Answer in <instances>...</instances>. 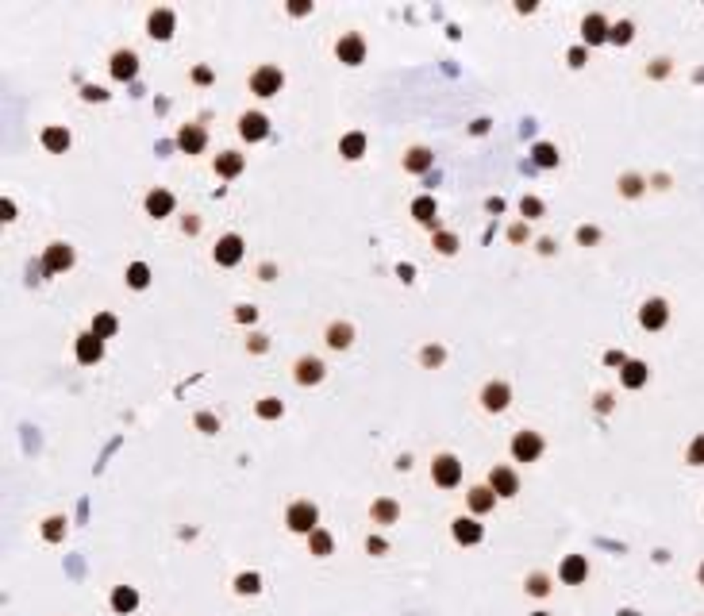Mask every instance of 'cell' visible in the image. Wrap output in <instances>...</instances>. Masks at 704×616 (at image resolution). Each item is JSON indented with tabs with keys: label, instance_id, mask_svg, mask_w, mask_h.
<instances>
[{
	"label": "cell",
	"instance_id": "cell-1",
	"mask_svg": "<svg viewBox=\"0 0 704 616\" xmlns=\"http://www.w3.org/2000/svg\"><path fill=\"white\" fill-rule=\"evenodd\" d=\"M285 528L289 532H297V536H312L320 528V508H316V501H293L289 508H285Z\"/></svg>",
	"mask_w": 704,
	"mask_h": 616
},
{
	"label": "cell",
	"instance_id": "cell-2",
	"mask_svg": "<svg viewBox=\"0 0 704 616\" xmlns=\"http://www.w3.org/2000/svg\"><path fill=\"white\" fill-rule=\"evenodd\" d=\"M281 89H285L281 66L266 62V66H258V70L251 73V93H254V97H273V93H281Z\"/></svg>",
	"mask_w": 704,
	"mask_h": 616
},
{
	"label": "cell",
	"instance_id": "cell-3",
	"mask_svg": "<svg viewBox=\"0 0 704 616\" xmlns=\"http://www.w3.org/2000/svg\"><path fill=\"white\" fill-rule=\"evenodd\" d=\"M543 435L539 432H531V428H520L516 435H512V459L516 462H535L539 454H543Z\"/></svg>",
	"mask_w": 704,
	"mask_h": 616
},
{
	"label": "cell",
	"instance_id": "cell-4",
	"mask_svg": "<svg viewBox=\"0 0 704 616\" xmlns=\"http://www.w3.org/2000/svg\"><path fill=\"white\" fill-rule=\"evenodd\" d=\"M335 58L342 66H362L366 62V39L358 31H342L335 39Z\"/></svg>",
	"mask_w": 704,
	"mask_h": 616
},
{
	"label": "cell",
	"instance_id": "cell-5",
	"mask_svg": "<svg viewBox=\"0 0 704 616\" xmlns=\"http://www.w3.org/2000/svg\"><path fill=\"white\" fill-rule=\"evenodd\" d=\"M431 481L443 489H454L462 481V462L454 454H435L431 459Z\"/></svg>",
	"mask_w": 704,
	"mask_h": 616
},
{
	"label": "cell",
	"instance_id": "cell-6",
	"mask_svg": "<svg viewBox=\"0 0 704 616\" xmlns=\"http://www.w3.org/2000/svg\"><path fill=\"white\" fill-rule=\"evenodd\" d=\"M478 401H481V409H485V412H504V409L512 404V385H508V382H497V377H493V382H485V385H481V397H478Z\"/></svg>",
	"mask_w": 704,
	"mask_h": 616
},
{
	"label": "cell",
	"instance_id": "cell-7",
	"mask_svg": "<svg viewBox=\"0 0 704 616\" xmlns=\"http://www.w3.org/2000/svg\"><path fill=\"white\" fill-rule=\"evenodd\" d=\"M323 374H327V366H323V358H316V355H300L297 362H293V382L297 385H320Z\"/></svg>",
	"mask_w": 704,
	"mask_h": 616
},
{
	"label": "cell",
	"instance_id": "cell-8",
	"mask_svg": "<svg viewBox=\"0 0 704 616\" xmlns=\"http://www.w3.org/2000/svg\"><path fill=\"white\" fill-rule=\"evenodd\" d=\"M485 486L497 493V497H516V493H520V474L512 470V466H493Z\"/></svg>",
	"mask_w": 704,
	"mask_h": 616
},
{
	"label": "cell",
	"instance_id": "cell-9",
	"mask_svg": "<svg viewBox=\"0 0 704 616\" xmlns=\"http://www.w3.org/2000/svg\"><path fill=\"white\" fill-rule=\"evenodd\" d=\"M212 259L220 262V266H239V262H243V235H235V231L220 235V243H216Z\"/></svg>",
	"mask_w": 704,
	"mask_h": 616
},
{
	"label": "cell",
	"instance_id": "cell-10",
	"mask_svg": "<svg viewBox=\"0 0 704 616\" xmlns=\"http://www.w3.org/2000/svg\"><path fill=\"white\" fill-rule=\"evenodd\" d=\"M174 27H177L174 8H150V16H147V35L150 39H169Z\"/></svg>",
	"mask_w": 704,
	"mask_h": 616
},
{
	"label": "cell",
	"instance_id": "cell-11",
	"mask_svg": "<svg viewBox=\"0 0 704 616\" xmlns=\"http://www.w3.org/2000/svg\"><path fill=\"white\" fill-rule=\"evenodd\" d=\"M451 536L458 539L462 547H473V543L485 539V528L478 524V516H454L451 520Z\"/></svg>",
	"mask_w": 704,
	"mask_h": 616
},
{
	"label": "cell",
	"instance_id": "cell-12",
	"mask_svg": "<svg viewBox=\"0 0 704 616\" xmlns=\"http://www.w3.org/2000/svg\"><path fill=\"white\" fill-rule=\"evenodd\" d=\"M666 320H670V305H666L662 297H651V301H643V308H639V324H643L646 331H658V328H666Z\"/></svg>",
	"mask_w": 704,
	"mask_h": 616
},
{
	"label": "cell",
	"instance_id": "cell-13",
	"mask_svg": "<svg viewBox=\"0 0 704 616\" xmlns=\"http://www.w3.org/2000/svg\"><path fill=\"white\" fill-rule=\"evenodd\" d=\"M239 135L246 139V143H258V139L270 135V120H266V112H243L239 116Z\"/></svg>",
	"mask_w": 704,
	"mask_h": 616
},
{
	"label": "cell",
	"instance_id": "cell-14",
	"mask_svg": "<svg viewBox=\"0 0 704 616\" xmlns=\"http://www.w3.org/2000/svg\"><path fill=\"white\" fill-rule=\"evenodd\" d=\"M70 266H73V246L70 243H51L46 246V254H43V270L46 273H62Z\"/></svg>",
	"mask_w": 704,
	"mask_h": 616
},
{
	"label": "cell",
	"instance_id": "cell-15",
	"mask_svg": "<svg viewBox=\"0 0 704 616\" xmlns=\"http://www.w3.org/2000/svg\"><path fill=\"white\" fill-rule=\"evenodd\" d=\"M108 70H112V78H116V81H131L139 73V54L135 51H112Z\"/></svg>",
	"mask_w": 704,
	"mask_h": 616
},
{
	"label": "cell",
	"instance_id": "cell-16",
	"mask_svg": "<svg viewBox=\"0 0 704 616\" xmlns=\"http://www.w3.org/2000/svg\"><path fill=\"white\" fill-rule=\"evenodd\" d=\"M73 350H78V362L93 366V362H100V358H104V339L93 335V331H81L78 343H73Z\"/></svg>",
	"mask_w": 704,
	"mask_h": 616
},
{
	"label": "cell",
	"instance_id": "cell-17",
	"mask_svg": "<svg viewBox=\"0 0 704 616\" xmlns=\"http://www.w3.org/2000/svg\"><path fill=\"white\" fill-rule=\"evenodd\" d=\"M608 35H612V24H608L601 12H589L585 20H582V39H585L589 46H597V43H608Z\"/></svg>",
	"mask_w": 704,
	"mask_h": 616
},
{
	"label": "cell",
	"instance_id": "cell-18",
	"mask_svg": "<svg viewBox=\"0 0 704 616\" xmlns=\"http://www.w3.org/2000/svg\"><path fill=\"white\" fill-rule=\"evenodd\" d=\"M177 147H182L185 155H201V150L208 147V131L201 127V123H185V127L177 131Z\"/></svg>",
	"mask_w": 704,
	"mask_h": 616
},
{
	"label": "cell",
	"instance_id": "cell-19",
	"mask_svg": "<svg viewBox=\"0 0 704 616\" xmlns=\"http://www.w3.org/2000/svg\"><path fill=\"white\" fill-rule=\"evenodd\" d=\"M558 578H562L566 585H582L589 578V558L585 555H566V563L558 566Z\"/></svg>",
	"mask_w": 704,
	"mask_h": 616
},
{
	"label": "cell",
	"instance_id": "cell-20",
	"mask_svg": "<svg viewBox=\"0 0 704 616\" xmlns=\"http://www.w3.org/2000/svg\"><path fill=\"white\" fill-rule=\"evenodd\" d=\"M646 377H651V366L639 362V358H627V362L620 366V382H624V390H643Z\"/></svg>",
	"mask_w": 704,
	"mask_h": 616
},
{
	"label": "cell",
	"instance_id": "cell-21",
	"mask_svg": "<svg viewBox=\"0 0 704 616\" xmlns=\"http://www.w3.org/2000/svg\"><path fill=\"white\" fill-rule=\"evenodd\" d=\"M323 343H327L331 350H347L350 343H354V328L342 324V320H331L327 331H323Z\"/></svg>",
	"mask_w": 704,
	"mask_h": 616
},
{
	"label": "cell",
	"instance_id": "cell-22",
	"mask_svg": "<svg viewBox=\"0 0 704 616\" xmlns=\"http://www.w3.org/2000/svg\"><path fill=\"white\" fill-rule=\"evenodd\" d=\"M369 520H374V524H396V520H401V505H396V501L393 497H377L374 501V505H369Z\"/></svg>",
	"mask_w": 704,
	"mask_h": 616
},
{
	"label": "cell",
	"instance_id": "cell-23",
	"mask_svg": "<svg viewBox=\"0 0 704 616\" xmlns=\"http://www.w3.org/2000/svg\"><path fill=\"white\" fill-rule=\"evenodd\" d=\"M466 505H470L473 516H485L493 505H497V493H493L489 486H473L470 493H466Z\"/></svg>",
	"mask_w": 704,
	"mask_h": 616
},
{
	"label": "cell",
	"instance_id": "cell-24",
	"mask_svg": "<svg viewBox=\"0 0 704 616\" xmlns=\"http://www.w3.org/2000/svg\"><path fill=\"white\" fill-rule=\"evenodd\" d=\"M174 212V193L169 189H150L147 193V216H154V220H162V216Z\"/></svg>",
	"mask_w": 704,
	"mask_h": 616
},
{
	"label": "cell",
	"instance_id": "cell-25",
	"mask_svg": "<svg viewBox=\"0 0 704 616\" xmlns=\"http://www.w3.org/2000/svg\"><path fill=\"white\" fill-rule=\"evenodd\" d=\"M412 216H416V224H424V227H431V231H439V208H435V197H416L412 201Z\"/></svg>",
	"mask_w": 704,
	"mask_h": 616
},
{
	"label": "cell",
	"instance_id": "cell-26",
	"mask_svg": "<svg viewBox=\"0 0 704 616\" xmlns=\"http://www.w3.org/2000/svg\"><path fill=\"white\" fill-rule=\"evenodd\" d=\"M216 174L220 177H239L243 169H246V158L239 155V150H224V155H216Z\"/></svg>",
	"mask_w": 704,
	"mask_h": 616
},
{
	"label": "cell",
	"instance_id": "cell-27",
	"mask_svg": "<svg viewBox=\"0 0 704 616\" xmlns=\"http://www.w3.org/2000/svg\"><path fill=\"white\" fill-rule=\"evenodd\" d=\"M112 609H116L120 616L135 612L139 609V590L135 585H116V590H112Z\"/></svg>",
	"mask_w": 704,
	"mask_h": 616
},
{
	"label": "cell",
	"instance_id": "cell-28",
	"mask_svg": "<svg viewBox=\"0 0 704 616\" xmlns=\"http://www.w3.org/2000/svg\"><path fill=\"white\" fill-rule=\"evenodd\" d=\"M431 166H435V155L427 147H412L404 155V169H408V174H427Z\"/></svg>",
	"mask_w": 704,
	"mask_h": 616
},
{
	"label": "cell",
	"instance_id": "cell-29",
	"mask_svg": "<svg viewBox=\"0 0 704 616\" xmlns=\"http://www.w3.org/2000/svg\"><path fill=\"white\" fill-rule=\"evenodd\" d=\"M339 155L350 158V162H358V158L366 155V135H362V131H350V135H342V139H339Z\"/></svg>",
	"mask_w": 704,
	"mask_h": 616
},
{
	"label": "cell",
	"instance_id": "cell-30",
	"mask_svg": "<svg viewBox=\"0 0 704 616\" xmlns=\"http://www.w3.org/2000/svg\"><path fill=\"white\" fill-rule=\"evenodd\" d=\"M308 551L316 558H327L331 551H335V539H331V532H323V528H316V532L308 536Z\"/></svg>",
	"mask_w": 704,
	"mask_h": 616
},
{
	"label": "cell",
	"instance_id": "cell-31",
	"mask_svg": "<svg viewBox=\"0 0 704 616\" xmlns=\"http://www.w3.org/2000/svg\"><path fill=\"white\" fill-rule=\"evenodd\" d=\"M93 335H100V339H112V335H116V331H120V320L116 316H112V312H97V316H93Z\"/></svg>",
	"mask_w": 704,
	"mask_h": 616
},
{
	"label": "cell",
	"instance_id": "cell-32",
	"mask_svg": "<svg viewBox=\"0 0 704 616\" xmlns=\"http://www.w3.org/2000/svg\"><path fill=\"white\" fill-rule=\"evenodd\" d=\"M43 147L54 150V155H62V150L70 147V131L65 127H43Z\"/></svg>",
	"mask_w": 704,
	"mask_h": 616
},
{
	"label": "cell",
	"instance_id": "cell-33",
	"mask_svg": "<svg viewBox=\"0 0 704 616\" xmlns=\"http://www.w3.org/2000/svg\"><path fill=\"white\" fill-rule=\"evenodd\" d=\"M531 158H535V166L550 169V166H558V147L555 143H535L531 147Z\"/></svg>",
	"mask_w": 704,
	"mask_h": 616
},
{
	"label": "cell",
	"instance_id": "cell-34",
	"mask_svg": "<svg viewBox=\"0 0 704 616\" xmlns=\"http://www.w3.org/2000/svg\"><path fill=\"white\" fill-rule=\"evenodd\" d=\"M43 539L46 543H62L65 539V516H46L43 520Z\"/></svg>",
	"mask_w": 704,
	"mask_h": 616
},
{
	"label": "cell",
	"instance_id": "cell-35",
	"mask_svg": "<svg viewBox=\"0 0 704 616\" xmlns=\"http://www.w3.org/2000/svg\"><path fill=\"white\" fill-rule=\"evenodd\" d=\"M127 286L131 289H147L150 286V266L147 262H131L127 266Z\"/></svg>",
	"mask_w": 704,
	"mask_h": 616
},
{
	"label": "cell",
	"instance_id": "cell-36",
	"mask_svg": "<svg viewBox=\"0 0 704 616\" xmlns=\"http://www.w3.org/2000/svg\"><path fill=\"white\" fill-rule=\"evenodd\" d=\"M631 39H635V24H631V20H616V24H612V35H608V43L627 46Z\"/></svg>",
	"mask_w": 704,
	"mask_h": 616
},
{
	"label": "cell",
	"instance_id": "cell-37",
	"mask_svg": "<svg viewBox=\"0 0 704 616\" xmlns=\"http://www.w3.org/2000/svg\"><path fill=\"white\" fill-rule=\"evenodd\" d=\"M254 412H258L262 420H278V416L285 412V404L278 401V397H262V401L254 404Z\"/></svg>",
	"mask_w": 704,
	"mask_h": 616
},
{
	"label": "cell",
	"instance_id": "cell-38",
	"mask_svg": "<svg viewBox=\"0 0 704 616\" xmlns=\"http://www.w3.org/2000/svg\"><path fill=\"white\" fill-rule=\"evenodd\" d=\"M262 590V578L258 574H239V578H235V593H239V597H246V593H258Z\"/></svg>",
	"mask_w": 704,
	"mask_h": 616
},
{
	"label": "cell",
	"instance_id": "cell-39",
	"mask_svg": "<svg viewBox=\"0 0 704 616\" xmlns=\"http://www.w3.org/2000/svg\"><path fill=\"white\" fill-rule=\"evenodd\" d=\"M685 462L689 466H704V435H693L689 447H685Z\"/></svg>",
	"mask_w": 704,
	"mask_h": 616
},
{
	"label": "cell",
	"instance_id": "cell-40",
	"mask_svg": "<svg viewBox=\"0 0 704 616\" xmlns=\"http://www.w3.org/2000/svg\"><path fill=\"white\" fill-rule=\"evenodd\" d=\"M523 590H527L531 597H547V593H550V578L535 570V574L527 578V582H523Z\"/></svg>",
	"mask_w": 704,
	"mask_h": 616
},
{
	"label": "cell",
	"instance_id": "cell-41",
	"mask_svg": "<svg viewBox=\"0 0 704 616\" xmlns=\"http://www.w3.org/2000/svg\"><path fill=\"white\" fill-rule=\"evenodd\" d=\"M435 246H439V254H454L458 251V235L454 231H435Z\"/></svg>",
	"mask_w": 704,
	"mask_h": 616
},
{
	"label": "cell",
	"instance_id": "cell-42",
	"mask_svg": "<svg viewBox=\"0 0 704 616\" xmlns=\"http://www.w3.org/2000/svg\"><path fill=\"white\" fill-rule=\"evenodd\" d=\"M620 193H624V197H639V193H643V177H639V174H624V177H620Z\"/></svg>",
	"mask_w": 704,
	"mask_h": 616
},
{
	"label": "cell",
	"instance_id": "cell-43",
	"mask_svg": "<svg viewBox=\"0 0 704 616\" xmlns=\"http://www.w3.org/2000/svg\"><path fill=\"white\" fill-rule=\"evenodd\" d=\"M520 212L527 216V220H539V216H543V201H539V197H523V201H520Z\"/></svg>",
	"mask_w": 704,
	"mask_h": 616
},
{
	"label": "cell",
	"instance_id": "cell-44",
	"mask_svg": "<svg viewBox=\"0 0 704 616\" xmlns=\"http://www.w3.org/2000/svg\"><path fill=\"white\" fill-rule=\"evenodd\" d=\"M196 428H201V432H208V435H212V432H220V420H216V416H212V412H196Z\"/></svg>",
	"mask_w": 704,
	"mask_h": 616
},
{
	"label": "cell",
	"instance_id": "cell-45",
	"mask_svg": "<svg viewBox=\"0 0 704 616\" xmlns=\"http://www.w3.org/2000/svg\"><path fill=\"white\" fill-rule=\"evenodd\" d=\"M235 320H239V324H254V320H258V308L254 305H235Z\"/></svg>",
	"mask_w": 704,
	"mask_h": 616
},
{
	"label": "cell",
	"instance_id": "cell-46",
	"mask_svg": "<svg viewBox=\"0 0 704 616\" xmlns=\"http://www.w3.org/2000/svg\"><path fill=\"white\" fill-rule=\"evenodd\" d=\"M420 362L424 366H439L443 362V347H424L420 350Z\"/></svg>",
	"mask_w": 704,
	"mask_h": 616
},
{
	"label": "cell",
	"instance_id": "cell-47",
	"mask_svg": "<svg viewBox=\"0 0 704 616\" xmlns=\"http://www.w3.org/2000/svg\"><path fill=\"white\" fill-rule=\"evenodd\" d=\"M366 551H369V555H385V551H389V543H385L382 536H369V539H366Z\"/></svg>",
	"mask_w": 704,
	"mask_h": 616
},
{
	"label": "cell",
	"instance_id": "cell-48",
	"mask_svg": "<svg viewBox=\"0 0 704 616\" xmlns=\"http://www.w3.org/2000/svg\"><path fill=\"white\" fill-rule=\"evenodd\" d=\"M81 97H85V100H104L108 93H104L100 85H85V89H81Z\"/></svg>",
	"mask_w": 704,
	"mask_h": 616
},
{
	"label": "cell",
	"instance_id": "cell-49",
	"mask_svg": "<svg viewBox=\"0 0 704 616\" xmlns=\"http://www.w3.org/2000/svg\"><path fill=\"white\" fill-rule=\"evenodd\" d=\"M577 239H582V243H597V239H601V231H597V227H577Z\"/></svg>",
	"mask_w": 704,
	"mask_h": 616
},
{
	"label": "cell",
	"instance_id": "cell-50",
	"mask_svg": "<svg viewBox=\"0 0 704 616\" xmlns=\"http://www.w3.org/2000/svg\"><path fill=\"white\" fill-rule=\"evenodd\" d=\"M569 66H585V46H574V51H569Z\"/></svg>",
	"mask_w": 704,
	"mask_h": 616
},
{
	"label": "cell",
	"instance_id": "cell-51",
	"mask_svg": "<svg viewBox=\"0 0 704 616\" xmlns=\"http://www.w3.org/2000/svg\"><path fill=\"white\" fill-rule=\"evenodd\" d=\"M193 78L201 81V85H208V81H212V70H208V66H196V70H193Z\"/></svg>",
	"mask_w": 704,
	"mask_h": 616
},
{
	"label": "cell",
	"instance_id": "cell-52",
	"mask_svg": "<svg viewBox=\"0 0 704 616\" xmlns=\"http://www.w3.org/2000/svg\"><path fill=\"white\" fill-rule=\"evenodd\" d=\"M0 216H4V220H16V204L4 201V204H0Z\"/></svg>",
	"mask_w": 704,
	"mask_h": 616
},
{
	"label": "cell",
	"instance_id": "cell-53",
	"mask_svg": "<svg viewBox=\"0 0 704 616\" xmlns=\"http://www.w3.org/2000/svg\"><path fill=\"white\" fill-rule=\"evenodd\" d=\"M523 235H527V227H523V224H516V227H512V231H508V239H516V243H520Z\"/></svg>",
	"mask_w": 704,
	"mask_h": 616
},
{
	"label": "cell",
	"instance_id": "cell-54",
	"mask_svg": "<svg viewBox=\"0 0 704 616\" xmlns=\"http://www.w3.org/2000/svg\"><path fill=\"white\" fill-rule=\"evenodd\" d=\"M308 8H312V4H304V0H297V4H289V12H293V16H304Z\"/></svg>",
	"mask_w": 704,
	"mask_h": 616
},
{
	"label": "cell",
	"instance_id": "cell-55",
	"mask_svg": "<svg viewBox=\"0 0 704 616\" xmlns=\"http://www.w3.org/2000/svg\"><path fill=\"white\" fill-rule=\"evenodd\" d=\"M251 350H266V335H251Z\"/></svg>",
	"mask_w": 704,
	"mask_h": 616
},
{
	"label": "cell",
	"instance_id": "cell-56",
	"mask_svg": "<svg viewBox=\"0 0 704 616\" xmlns=\"http://www.w3.org/2000/svg\"><path fill=\"white\" fill-rule=\"evenodd\" d=\"M697 582H700V585H704V563H700V566H697Z\"/></svg>",
	"mask_w": 704,
	"mask_h": 616
},
{
	"label": "cell",
	"instance_id": "cell-57",
	"mask_svg": "<svg viewBox=\"0 0 704 616\" xmlns=\"http://www.w3.org/2000/svg\"><path fill=\"white\" fill-rule=\"evenodd\" d=\"M531 616H550V612H531Z\"/></svg>",
	"mask_w": 704,
	"mask_h": 616
}]
</instances>
